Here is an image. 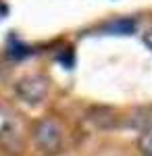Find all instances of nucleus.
<instances>
[{
    "label": "nucleus",
    "mask_w": 152,
    "mask_h": 156,
    "mask_svg": "<svg viewBox=\"0 0 152 156\" xmlns=\"http://www.w3.org/2000/svg\"><path fill=\"white\" fill-rule=\"evenodd\" d=\"M34 137L42 150H54L63 140V133H60V127L54 119H44L35 125Z\"/></svg>",
    "instance_id": "obj_1"
},
{
    "label": "nucleus",
    "mask_w": 152,
    "mask_h": 156,
    "mask_svg": "<svg viewBox=\"0 0 152 156\" xmlns=\"http://www.w3.org/2000/svg\"><path fill=\"white\" fill-rule=\"evenodd\" d=\"M19 87H27L29 90V92L23 94V98L27 102H40L44 98V94H46V81L42 77H27V79H23L19 83Z\"/></svg>",
    "instance_id": "obj_2"
},
{
    "label": "nucleus",
    "mask_w": 152,
    "mask_h": 156,
    "mask_svg": "<svg viewBox=\"0 0 152 156\" xmlns=\"http://www.w3.org/2000/svg\"><path fill=\"white\" fill-rule=\"evenodd\" d=\"M138 150H140V156H152V127L142 131L138 140Z\"/></svg>",
    "instance_id": "obj_3"
},
{
    "label": "nucleus",
    "mask_w": 152,
    "mask_h": 156,
    "mask_svg": "<svg viewBox=\"0 0 152 156\" xmlns=\"http://www.w3.org/2000/svg\"><path fill=\"white\" fill-rule=\"evenodd\" d=\"M144 42H146V46L152 50V27L146 31V34H144Z\"/></svg>",
    "instance_id": "obj_4"
}]
</instances>
